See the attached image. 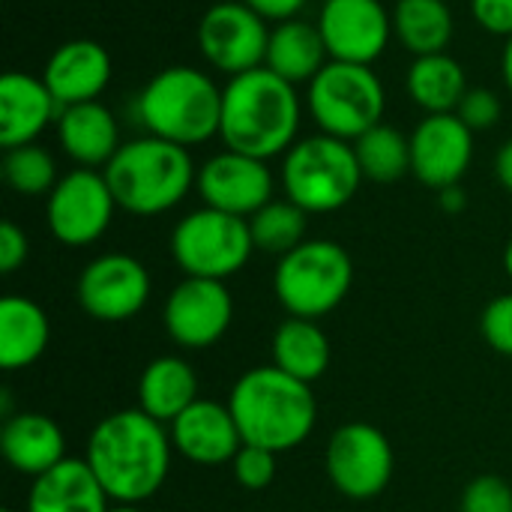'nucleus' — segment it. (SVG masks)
<instances>
[{
	"mask_svg": "<svg viewBox=\"0 0 512 512\" xmlns=\"http://www.w3.org/2000/svg\"><path fill=\"white\" fill-rule=\"evenodd\" d=\"M87 465L117 504H141L168 480L171 435L141 408L108 414L87 441Z\"/></svg>",
	"mask_w": 512,
	"mask_h": 512,
	"instance_id": "f257e3e1",
	"label": "nucleus"
},
{
	"mask_svg": "<svg viewBox=\"0 0 512 512\" xmlns=\"http://www.w3.org/2000/svg\"><path fill=\"white\" fill-rule=\"evenodd\" d=\"M303 105L297 87L267 66L228 78L222 87V126L219 138L228 150L273 159L285 156L300 138Z\"/></svg>",
	"mask_w": 512,
	"mask_h": 512,
	"instance_id": "f03ea898",
	"label": "nucleus"
},
{
	"mask_svg": "<svg viewBox=\"0 0 512 512\" xmlns=\"http://www.w3.org/2000/svg\"><path fill=\"white\" fill-rule=\"evenodd\" d=\"M228 408L237 420L243 444L285 453L300 447L318 417L309 384L285 375L276 366L249 369L231 390Z\"/></svg>",
	"mask_w": 512,
	"mask_h": 512,
	"instance_id": "7ed1b4c3",
	"label": "nucleus"
},
{
	"mask_svg": "<svg viewBox=\"0 0 512 512\" xmlns=\"http://www.w3.org/2000/svg\"><path fill=\"white\" fill-rule=\"evenodd\" d=\"M135 114L147 135L189 150L219 135L222 87L204 69L168 66L144 84Z\"/></svg>",
	"mask_w": 512,
	"mask_h": 512,
	"instance_id": "20e7f679",
	"label": "nucleus"
},
{
	"mask_svg": "<svg viewBox=\"0 0 512 512\" xmlns=\"http://www.w3.org/2000/svg\"><path fill=\"white\" fill-rule=\"evenodd\" d=\"M102 174L114 192L117 207L132 216L168 213L189 195L192 183L198 180L189 150L156 135L126 141L102 168Z\"/></svg>",
	"mask_w": 512,
	"mask_h": 512,
	"instance_id": "39448f33",
	"label": "nucleus"
},
{
	"mask_svg": "<svg viewBox=\"0 0 512 512\" xmlns=\"http://www.w3.org/2000/svg\"><path fill=\"white\" fill-rule=\"evenodd\" d=\"M363 171L351 141L318 132L300 138L282 159L288 201L306 213H336L360 192Z\"/></svg>",
	"mask_w": 512,
	"mask_h": 512,
	"instance_id": "423d86ee",
	"label": "nucleus"
},
{
	"mask_svg": "<svg viewBox=\"0 0 512 512\" xmlns=\"http://www.w3.org/2000/svg\"><path fill=\"white\" fill-rule=\"evenodd\" d=\"M351 255L333 240H306L279 258L273 291L291 318H321L333 312L351 291Z\"/></svg>",
	"mask_w": 512,
	"mask_h": 512,
	"instance_id": "0eeeda50",
	"label": "nucleus"
},
{
	"mask_svg": "<svg viewBox=\"0 0 512 512\" xmlns=\"http://www.w3.org/2000/svg\"><path fill=\"white\" fill-rule=\"evenodd\" d=\"M306 102L321 132L354 144L372 126L384 123L387 93L372 66L330 60L309 81Z\"/></svg>",
	"mask_w": 512,
	"mask_h": 512,
	"instance_id": "6e6552de",
	"label": "nucleus"
},
{
	"mask_svg": "<svg viewBox=\"0 0 512 512\" xmlns=\"http://www.w3.org/2000/svg\"><path fill=\"white\" fill-rule=\"evenodd\" d=\"M255 252L249 219L201 207L183 216L171 234V255L186 276L219 279L240 273Z\"/></svg>",
	"mask_w": 512,
	"mask_h": 512,
	"instance_id": "1a4fd4ad",
	"label": "nucleus"
},
{
	"mask_svg": "<svg viewBox=\"0 0 512 512\" xmlns=\"http://www.w3.org/2000/svg\"><path fill=\"white\" fill-rule=\"evenodd\" d=\"M114 210L117 201L105 174L93 168H72L48 192L45 219L57 243L78 249L96 243L108 231Z\"/></svg>",
	"mask_w": 512,
	"mask_h": 512,
	"instance_id": "9d476101",
	"label": "nucleus"
},
{
	"mask_svg": "<svg viewBox=\"0 0 512 512\" xmlns=\"http://www.w3.org/2000/svg\"><path fill=\"white\" fill-rule=\"evenodd\" d=\"M267 45H270L267 21L243 0L213 3L198 21V48L204 60L228 78L264 66Z\"/></svg>",
	"mask_w": 512,
	"mask_h": 512,
	"instance_id": "9b49d317",
	"label": "nucleus"
},
{
	"mask_svg": "<svg viewBox=\"0 0 512 512\" xmlns=\"http://www.w3.org/2000/svg\"><path fill=\"white\" fill-rule=\"evenodd\" d=\"M327 477L351 501L378 498L393 477V447L387 435L369 423L342 426L327 444Z\"/></svg>",
	"mask_w": 512,
	"mask_h": 512,
	"instance_id": "f8f14e48",
	"label": "nucleus"
},
{
	"mask_svg": "<svg viewBox=\"0 0 512 512\" xmlns=\"http://www.w3.org/2000/svg\"><path fill=\"white\" fill-rule=\"evenodd\" d=\"M315 24L339 63L372 66L393 39V12L381 0H324Z\"/></svg>",
	"mask_w": 512,
	"mask_h": 512,
	"instance_id": "ddd939ff",
	"label": "nucleus"
},
{
	"mask_svg": "<svg viewBox=\"0 0 512 512\" xmlns=\"http://www.w3.org/2000/svg\"><path fill=\"white\" fill-rule=\"evenodd\" d=\"M198 195L204 198V207L252 219L261 207L273 201V174L264 159L237 153V150H222L210 156L198 168Z\"/></svg>",
	"mask_w": 512,
	"mask_h": 512,
	"instance_id": "4468645a",
	"label": "nucleus"
},
{
	"mask_svg": "<svg viewBox=\"0 0 512 512\" xmlns=\"http://www.w3.org/2000/svg\"><path fill=\"white\" fill-rule=\"evenodd\" d=\"M150 273L132 255H99L78 279V303L96 321H126L144 309Z\"/></svg>",
	"mask_w": 512,
	"mask_h": 512,
	"instance_id": "2eb2a0df",
	"label": "nucleus"
},
{
	"mask_svg": "<svg viewBox=\"0 0 512 512\" xmlns=\"http://www.w3.org/2000/svg\"><path fill=\"white\" fill-rule=\"evenodd\" d=\"M474 159V132L456 114H426L411 132V174L429 189L459 186Z\"/></svg>",
	"mask_w": 512,
	"mask_h": 512,
	"instance_id": "dca6fc26",
	"label": "nucleus"
},
{
	"mask_svg": "<svg viewBox=\"0 0 512 512\" xmlns=\"http://www.w3.org/2000/svg\"><path fill=\"white\" fill-rule=\"evenodd\" d=\"M234 318V303L219 279L186 276L165 303V330L183 348L216 345Z\"/></svg>",
	"mask_w": 512,
	"mask_h": 512,
	"instance_id": "f3484780",
	"label": "nucleus"
},
{
	"mask_svg": "<svg viewBox=\"0 0 512 512\" xmlns=\"http://www.w3.org/2000/svg\"><path fill=\"white\" fill-rule=\"evenodd\" d=\"M42 81L54 93L60 108L96 102L111 81V54L96 39H69L57 45L48 57Z\"/></svg>",
	"mask_w": 512,
	"mask_h": 512,
	"instance_id": "a211bd4d",
	"label": "nucleus"
},
{
	"mask_svg": "<svg viewBox=\"0 0 512 512\" xmlns=\"http://www.w3.org/2000/svg\"><path fill=\"white\" fill-rule=\"evenodd\" d=\"M171 444L189 462L210 468L234 462L243 447V438L228 405L198 399L171 423Z\"/></svg>",
	"mask_w": 512,
	"mask_h": 512,
	"instance_id": "6ab92c4d",
	"label": "nucleus"
},
{
	"mask_svg": "<svg viewBox=\"0 0 512 512\" xmlns=\"http://www.w3.org/2000/svg\"><path fill=\"white\" fill-rule=\"evenodd\" d=\"M60 102L42 75L6 72L0 78V144L3 150L36 144V138L57 123Z\"/></svg>",
	"mask_w": 512,
	"mask_h": 512,
	"instance_id": "aec40b11",
	"label": "nucleus"
},
{
	"mask_svg": "<svg viewBox=\"0 0 512 512\" xmlns=\"http://www.w3.org/2000/svg\"><path fill=\"white\" fill-rule=\"evenodd\" d=\"M57 141L63 153L78 165V168H105L120 144V123L108 105L96 102H81V105H66L60 108L57 117Z\"/></svg>",
	"mask_w": 512,
	"mask_h": 512,
	"instance_id": "412c9836",
	"label": "nucleus"
},
{
	"mask_svg": "<svg viewBox=\"0 0 512 512\" xmlns=\"http://www.w3.org/2000/svg\"><path fill=\"white\" fill-rule=\"evenodd\" d=\"M0 450L12 471L27 477H42L66 459V444L60 426L45 414H12L0 432Z\"/></svg>",
	"mask_w": 512,
	"mask_h": 512,
	"instance_id": "4be33fe9",
	"label": "nucleus"
},
{
	"mask_svg": "<svg viewBox=\"0 0 512 512\" xmlns=\"http://www.w3.org/2000/svg\"><path fill=\"white\" fill-rule=\"evenodd\" d=\"M108 492L90 471L87 459H63L33 480L27 512H108Z\"/></svg>",
	"mask_w": 512,
	"mask_h": 512,
	"instance_id": "5701e85b",
	"label": "nucleus"
},
{
	"mask_svg": "<svg viewBox=\"0 0 512 512\" xmlns=\"http://www.w3.org/2000/svg\"><path fill=\"white\" fill-rule=\"evenodd\" d=\"M330 63L324 36L318 30V24L312 21H282L270 30V45H267V60L264 66L270 72H276L279 78L297 84H309L324 66Z\"/></svg>",
	"mask_w": 512,
	"mask_h": 512,
	"instance_id": "b1692460",
	"label": "nucleus"
},
{
	"mask_svg": "<svg viewBox=\"0 0 512 512\" xmlns=\"http://www.w3.org/2000/svg\"><path fill=\"white\" fill-rule=\"evenodd\" d=\"M192 402H198V378L180 357L153 360L138 381V405L159 423H174Z\"/></svg>",
	"mask_w": 512,
	"mask_h": 512,
	"instance_id": "393cba45",
	"label": "nucleus"
},
{
	"mask_svg": "<svg viewBox=\"0 0 512 512\" xmlns=\"http://www.w3.org/2000/svg\"><path fill=\"white\" fill-rule=\"evenodd\" d=\"M48 315L27 297H6L0 303V366L27 369L48 348Z\"/></svg>",
	"mask_w": 512,
	"mask_h": 512,
	"instance_id": "a878e982",
	"label": "nucleus"
},
{
	"mask_svg": "<svg viewBox=\"0 0 512 512\" xmlns=\"http://www.w3.org/2000/svg\"><path fill=\"white\" fill-rule=\"evenodd\" d=\"M405 87L426 114H456L459 102L471 90L465 66L447 51L414 57L405 75Z\"/></svg>",
	"mask_w": 512,
	"mask_h": 512,
	"instance_id": "bb28decb",
	"label": "nucleus"
},
{
	"mask_svg": "<svg viewBox=\"0 0 512 512\" xmlns=\"http://www.w3.org/2000/svg\"><path fill=\"white\" fill-rule=\"evenodd\" d=\"M273 366L303 384H312L330 369V339L315 321L288 318L273 336Z\"/></svg>",
	"mask_w": 512,
	"mask_h": 512,
	"instance_id": "cd10ccee",
	"label": "nucleus"
},
{
	"mask_svg": "<svg viewBox=\"0 0 512 512\" xmlns=\"http://www.w3.org/2000/svg\"><path fill=\"white\" fill-rule=\"evenodd\" d=\"M453 33L456 21L444 0H399L393 9V36L414 57L444 54Z\"/></svg>",
	"mask_w": 512,
	"mask_h": 512,
	"instance_id": "c85d7f7f",
	"label": "nucleus"
},
{
	"mask_svg": "<svg viewBox=\"0 0 512 512\" xmlns=\"http://www.w3.org/2000/svg\"><path fill=\"white\" fill-rule=\"evenodd\" d=\"M354 153L363 177L372 183H396L411 171V138L390 123H378L360 135Z\"/></svg>",
	"mask_w": 512,
	"mask_h": 512,
	"instance_id": "c756f323",
	"label": "nucleus"
},
{
	"mask_svg": "<svg viewBox=\"0 0 512 512\" xmlns=\"http://www.w3.org/2000/svg\"><path fill=\"white\" fill-rule=\"evenodd\" d=\"M306 219H309V213L303 207H297L294 201H288V198L270 201L249 219L255 249L279 255V258L288 255L291 249L306 243Z\"/></svg>",
	"mask_w": 512,
	"mask_h": 512,
	"instance_id": "7c9ffc66",
	"label": "nucleus"
},
{
	"mask_svg": "<svg viewBox=\"0 0 512 512\" xmlns=\"http://www.w3.org/2000/svg\"><path fill=\"white\" fill-rule=\"evenodd\" d=\"M3 180L18 195H48L57 186V162L39 144L12 147L3 153Z\"/></svg>",
	"mask_w": 512,
	"mask_h": 512,
	"instance_id": "2f4dec72",
	"label": "nucleus"
},
{
	"mask_svg": "<svg viewBox=\"0 0 512 512\" xmlns=\"http://www.w3.org/2000/svg\"><path fill=\"white\" fill-rule=\"evenodd\" d=\"M231 468H234V480H237L243 489L261 492V489H267V486L276 480V453H270V450H264V447L243 444L240 453L234 456Z\"/></svg>",
	"mask_w": 512,
	"mask_h": 512,
	"instance_id": "473e14b6",
	"label": "nucleus"
},
{
	"mask_svg": "<svg viewBox=\"0 0 512 512\" xmlns=\"http://www.w3.org/2000/svg\"><path fill=\"white\" fill-rule=\"evenodd\" d=\"M462 512H512V489L501 477H477L465 486Z\"/></svg>",
	"mask_w": 512,
	"mask_h": 512,
	"instance_id": "72a5a7b5",
	"label": "nucleus"
},
{
	"mask_svg": "<svg viewBox=\"0 0 512 512\" xmlns=\"http://www.w3.org/2000/svg\"><path fill=\"white\" fill-rule=\"evenodd\" d=\"M456 117L471 129V132H486L492 126H498L501 120V99L495 90L489 87H471L465 93V99L456 108Z\"/></svg>",
	"mask_w": 512,
	"mask_h": 512,
	"instance_id": "f704fd0d",
	"label": "nucleus"
},
{
	"mask_svg": "<svg viewBox=\"0 0 512 512\" xmlns=\"http://www.w3.org/2000/svg\"><path fill=\"white\" fill-rule=\"evenodd\" d=\"M483 339L492 345V351L512 357V294L495 297L480 318Z\"/></svg>",
	"mask_w": 512,
	"mask_h": 512,
	"instance_id": "c9c22d12",
	"label": "nucleus"
},
{
	"mask_svg": "<svg viewBox=\"0 0 512 512\" xmlns=\"http://www.w3.org/2000/svg\"><path fill=\"white\" fill-rule=\"evenodd\" d=\"M474 21L492 36H512V0H471Z\"/></svg>",
	"mask_w": 512,
	"mask_h": 512,
	"instance_id": "e433bc0d",
	"label": "nucleus"
},
{
	"mask_svg": "<svg viewBox=\"0 0 512 512\" xmlns=\"http://www.w3.org/2000/svg\"><path fill=\"white\" fill-rule=\"evenodd\" d=\"M30 243L27 234L15 225V222H3L0 225V273H15L24 261H27Z\"/></svg>",
	"mask_w": 512,
	"mask_h": 512,
	"instance_id": "4c0bfd02",
	"label": "nucleus"
},
{
	"mask_svg": "<svg viewBox=\"0 0 512 512\" xmlns=\"http://www.w3.org/2000/svg\"><path fill=\"white\" fill-rule=\"evenodd\" d=\"M243 3H246L249 9H255L264 21H276V24H282V21L297 18L309 0H243Z\"/></svg>",
	"mask_w": 512,
	"mask_h": 512,
	"instance_id": "58836bf2",
	"label": "nucleus"
},
{
	"mask_svg": "<svg viewBox=\"0 0 512 512\" xmlns=\"http://www.w3.org/2000/svg\"><path fill=\"white\" fill-rule=\"evenodd\" d=\"M495 177L512 195V138L507 144H501V150L495 153Z\"/></svg>",
	"mask_w": 512,
	"mask_h": 512,
	"instance_id": "ea45409f",
	"label": "nucleus"
},
{
	"mask_svg": "<svg viewBox=\"0 0 512 512\" xmlns=\"http://www.w3.org/2000/svg\"><path fill=\"white\" fill-rule=\"evenodd\" d=\"M441 204H444V210L459 213V210L465 207V192H462L459 186H450V189L441 192Z\"/></svg>",
	"mask_w": 512,
	"mask_h": 512,
	"instance_id": "a19ab883",
	"label": "nucleus"
},
{
	"mask_svg": "<svg viewBox=\"0 0 512 512\" xmlns=\"http://www.w3.org/2000/svg\"><path fill=\"white\" fill-rule=\"evenodd\" d=\"M501 69H504V84H507V90L512 93V36L507 39V45H504V54H501Z\"/></svg>",
	"mask_w": 512,
	"mask_h": 512,
	"instance_id": "79ce46f5",
	"label": "nucleus"
},
{
	"mask_svg": "<svg viewBox=\"0 0 512 512\" xmlns=\"http://www.w3.org/2000/svg\"><path fill=\"white\" fill-rule=\"evenodd\" d=\"M504 270H507V276L512 279V240L507 243V249H504Z\"/></svg>",
	"mask_w": 512,
	"mask_h": 512,
	"instance_id": "37998d69",
	"label": "nucleus"
},
{
	"mask_svg": "<svg viewBox=\"0 0 512 512\" xmlns=\"http://www.w3.org/2000/svg\"><path fill=\"white\" fill-rule=\"evenodd\" d=\"M108 512H141L135 504H117V507H111Z\"/></svg>",
	"mask_w": 512,
	"mask_h": 512,
	"instance_id": "c03bdc74",
	"label": "nucleus"
},
{
	"mask_svg": "<svg viewBox=\"0 0 512 512\" xmlns=\"http://www.w3.org/2000/svg\"><path fill=\"white\" fill-rule=\"evenodd\" d=\"M0 512H15V510H0Z\"/></svg>",
	"mask_w": 512,
	"mask_h": 512,
	"instance_id": "a18cd8bd",
	"label": "nucleus"
}]
</instances>
